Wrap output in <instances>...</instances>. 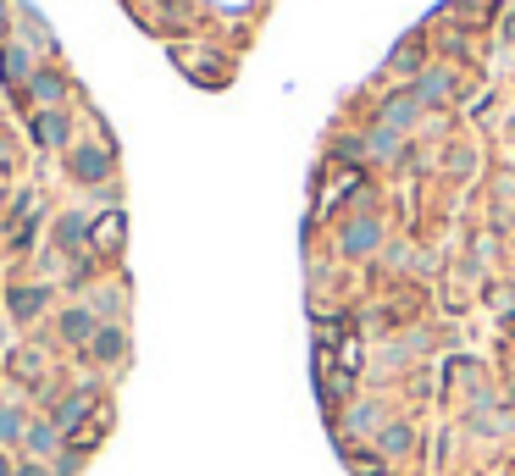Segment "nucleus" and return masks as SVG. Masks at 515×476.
I'll list each match as a JSON object with an SVG mask.
<instances>
[{
  "instance_id": "1",
  "label": "nucleus",
  "mask_w": 515,
  "mask_h": 476,
  "mask_svg": "<svg viewBox=\"0 0 515 476\" xmlns=\"http://www.w3.org/2000/svg\"><path fill=\"white\" fill-rule=\"evenodd\" d=\"M67 172H72V183H106L111 178V150L106 144H72Z\"/></svg>"
},
{
  "instance_id": "2",
  "label": "nucleus",
  "mask_w": 515,
  "mask_h": 476,
  "mask_svg": "<svg viewBox=\"0 0 515 476\" xmlns=\"http://www.w3.org/2000/svg\"><path fill=\"white\" fill-rule=\"evenodd\" d=\"M56 333L67 338V344L89 349V338L100 333V316H95V310H89V305H67V310H61V316H56Z\"/></svg>"
},
{
  "instance_id": "3",
  "label": "nucleus",
  "mask_w": 515,
  "mask_h": 476,
  "mask_svg": "<svg viewBox=\"0 0 515 476\" xmlns=\"http://www.w3.org/2000/svg\"><path fill=\"white\" fill-rule=\"evenodd\" d=\"M89 360H95V366H122V360H128V333H122L117 322H100V333L89 338Z\"/></svg>"
},
{
  "instance_id": "4",
  "label": "nucleus",
  "mask_w": 515,
  "mask_h": 476,
  "mask_svg": "<svg viewBox=\"0 0 515 476\" xmlns=\"http://www.w3.org/2000/svg\"><path fill=\"white\" fill-rule=\"evenodd\" d=\"M410 95H416L421 106H444V100L455 95V72H449V67H427V72H416Z\"/></svg>"
},
{
  "instance_id": "5",
  "label": "nucleus",
  "mask_w": 515,
  "mask_h": 476,
  "mask_svg": "<svg viewBox=\"0 0 515 476\" xmlns=\"http://www.w3.org/2000/svg\"><path fill=\"white\" fill-rule=\"evenodd\" d=\"M338 244H344V255H355V261H360V255H372L377 244H383V222H377V216H355Z\"/></svg>"
},
{
  "instance_id": "6",
  "label": "nucleus",
  "mask_w": 515,
  "mask_h": 476,
  "mask_svg": "<svg viewBox=\"0 0 515 476\" xmlns=\"http://www.w3.org/2000/svg\"><path fill=\"white\" fill-rule=\"evenodd\" d=\"M23 449H28V460L50 465V460L61 454V427H56V421H28V432H23Z\"/></svg>"
},
{
  "instance_id": "7",
  "label": "nucleus",
  "mask_w": 515,
  "mask_h": 476,
  "mask_svg": "<svg viewBox=\"0 0 515 476\" xmlns=\"http://www.w3.org/2000/svg\"><path fill=\"white\" fill-rule=\"evenodd\" d=\"M67 139H72L67 111H39L34 117V144H45V150H67Z\"/></svg>"
},
{
  "instance_id": "8",
  "label": "nucleus",
  "mask_w": 515,
  "mask_h": 476,
  "mask_svg": "<svg viewBox=\"0 0 515 476\" xmlns=\"http://www.w3.org/2000/svg\"><path fill=\"white\" fill-rule=\"evenodd\" d=\"M0 78L12 89H28V78H34V61H28V45H0Z\"/></svg>"
},
{
  "instance_id": "9",
  "label": "nucleus",
  "mask_w": 515,
  "mask_h": 476,
  "mask_svg": "<svg viewBox=\"0 0 515 476\" xmlns=\"http://www.w3.org/2000/svg\"><path fill=\"white\" fill-rule=\"evenodd\" d=\"M28 95H34L45 111H61V100H67V78H61V72L34 67V78H28Z\"/></svg>"
},
{
  "instance_id": "10",
  "label": "nucleus",
  "mask_w": 515,
  "mask_h": 476,
  "mask_svg": "<svg viewBox=\"0 0 515 476\" xmlns=\"http://www.w3.org/2000/svg\"><path fill=\"white\" fill-rule=\"evenodd\" d=\"M6 305H12V322H34L39 310L50 305V288H45V283H28V288H12V294H6Z\"/></svg>"
},
{
  "instance_id": "11",
  "label": "nucleus",
  "mask_w": 515,
  "mask_h": 476,
  "mask_svg": "<svg viewBox=\"0 0 515 476\" xmlns=\"http://www.w3.org/2000/svg\"><path fill=\"white\" fill-rule=\"evenodd\" d=\"M89 227H95V222H89L84 211H67V216H61V222H56V250L78 255V250H84V244H89Z\"/></svg>"
},
{
  "instance_id": "12",
  "label": "nucleus",
  "mask_w": 515,
  "mask_h": 476,
  "mask_svg": "<svg viewBox=\"0 0 515 476\" xmlns=\"http://www.w3.org/2000/svg\"><path fill=\"white\" fill-rule=\"evenodd\" d=\"M416 122H421V100H416V95H394V100H383V128L410 133Z\"/></svg>"
},
{
  "instance_id": "13",
  "label": "nucleus",
  "mask_w": 515,
  "mask_h": 476,
  "mask_svg": "<svg viewBox=\"0 0 515 476\" xmlns=\"http://www.w3.org/2000/svg\"><path fill=\"white\" fill-rule=\"evenodd\" d=\"M89 405H95V399H89V393H61V405L50 410V421H56L61 432H72V427H78V421L89 416Z\"/></svg>"
},
{
  "instance_id": "14",
  "label": "nucleus",
  "mask_w": 515,
  "mask_h": 476,
  "mask_svg": "<svg viewBox=\"0 0 515 476\" xmlns=\"http://www.w3.org/2000/svg\"><path fill=\"white\" fill-rule=\"evenodd\" d=\"M28 432V416L17 405H0V449H12V443H23Z\"/></svg>"
},
{
  "instance_id": "15",
  "label": "nucleus",
  "mask_w": 515,
  "mask_h": 476,
  "mask_svg": "<svg viewBox=\"0 0 515 476\" xmlns=\"http://www.w3.org/2000/svg\"><path fill=\"white\" fill-rule=\"evenodd\" d=\"M89 238H95L100 250H122V216H117V211H106L95 227H89Z\"/></svg>"
},
{
  "instance_id": "16",
  "label": "nucleus",
  "mask_w": 515,
  "mask_h": 476,
  "mask_svg": "<svg viewBox=\"0 0 515 476\" xmlns=\"http://www.w3.org/2000/svg\"><path fill=\"white\" fill-rule=\"evenodd\" d=\"M388 67H394V72H421V39L410 34L405 45L394 50V61H388Z\"/></svg>"
},
{
  "instance_id": "17",
  "label": "nucleus",
  "mask_w": 515,
  "mask_h": 476,
  "mask_svg": "<svg viewBox=\"0 0 515 476\" xmlns=\"http://www.w3.org/2000/svg\"><path fill=\"white\" fill-rule=\"evenodd\" d=\"M383 427V405H355L349 410V432H377Z\"/></svg>"
},
{
  "instance_id": "18",
  "label": "nucleus",
  "mask_w": 515,
  "mask_h": 476,
  "mask_svg": "<svg viewBox=\"0 0 515 476\" xmlns=\"http://www.w3.org/2000/svg\"><path fill=\"white\" fill-rule=\"evenodd\" d=\"M377 449H383V454H405L410 449V427H388L383 438H377Z\"/></svg>"
},
{
  "instance_id": "19",
  "label": "nucleus",
  "mask_w": 515,
  "mask_h": 476,
  "mask_svg": "<svg viewBox=\"0 0 515 476\" xmlns=\"http://www.w3.org/2000/svg\"><path fill=\"white\" fill-rule=\"evenodd\" d=\"M89 310H95V316H117V310H122V294H117V288H100V294L89 299Z\"/></svg>"
},
{
  "instance_id": "20",
  "label": "nucleus",
  "mask_w": 515,
  "mask_h": 476,
  "mask_svg": "<svg viewBox=\"0 0 515 476\" xmlns=\"http://www.w3.org/2000/svg\"><path fill=\"white\" fill-rule=\"evenodd\" d=\"M12 371H17V377H23V382H34V377H39V360H34V349H17Z\"/></svg>"
},
{
  "instance_id": "21",
  "label": "nucleus",
  "mask_w": 515,
  "mask_h": 476,
  "mask_svg": "<svg viewBox=\"0 0 515 476\" xmlns=\"http://www.w3.org/2000/svg\"><path fill=\"white\" fill-rule=\"evenodd\" d=\"M17 476H50V465H39V460H28V465H17Z\"/></svg>"
},
{
  "instance_id": "22",
  "label": "nucleus",
  "mask_w": 515,
  "mask_h": 476,
  "mask_svg": "<svg viewBox=\"0 0 515 476\" xmlns=\"http://www.w3.org/2000/svg\"><path fill=\"white\" fill-rule=\"evenodd\" d=\"M0 476H17V465L6 460V449H0Z\"/></svg>"
},
{
  "instance_id": "23",
  "label": "nucleus",
  "mask_w": 515,
  "mask_h": 476,
  "mask_svg": "<svg viewBox=\"0 0 515 476\" xmlns=\"http://www.w3.org/2000/svg\"><path fill=\"white\" fill-rule=\"evenodd\" d=\"M504 39H510V45H515V12L504 17Z\"/></svg>"
},
{
  "instance_id": "24",
  "label": "nucleus",
  "mask_w": 515,
  "mask_h": 476,
  "mask_svg": "<svg viewBox=\"0 0 515 476\" xmlns=\"http://www.w3.org/2000/svg\"><path fill=\"white\" fill-rule=\"evenodd\" d=\"M6 12H12V6H6V0H0V23H6Z\"/></svg>"
}]
</instances>
